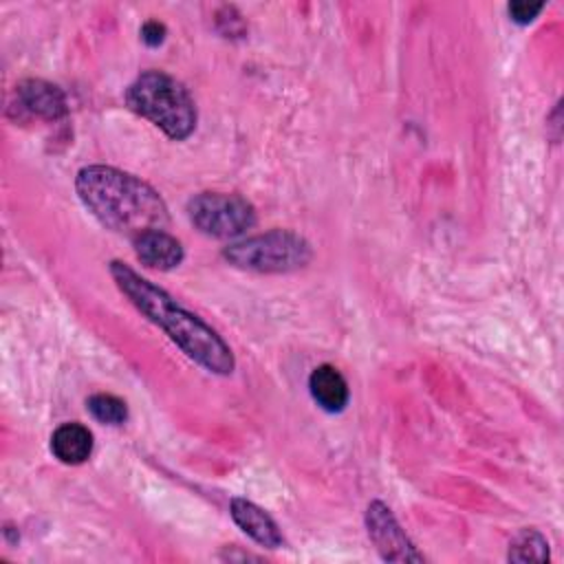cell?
<instances>
[{
    "mask_svg": "<svg viewBox=\"0 0 564 564\" xmlns=\"http://www.w3.org/2000/svg\"><path fill=\"white\" fill-rule=\"evenodd\" d=\"M110 275L130 304L152 324H156L192 361L214 375L234 372V352L225 339L200 317L183 308L170 293L139 275L121 260L110 262Z\"/></svg>",
    "mask_w": 564,
    "mask_h": 564,
    "instance_id": "cell-1",
    "label": "cell"
},
{
    "mask_svg": "<svg viewBox=\"0 0 564 564\" xmlns=\"http://www.w3.org/2000/svg\"><path fill=\"white\" fill-rule=\"evenodd\" d=\"M75 189L104 227L132 240L145 231L163 229L170 220L165 200L150 183L110 165L82 167L75 176Z\"/></svg>",
    "mask_w": 564,
    "mask_h": 564,
    "instance_id": "cell-2",
    "label": "cell"
},
{
    "mask_svg": "<svg viewBox=\"0 0 564 564\" xmlns=\"http://www.w3.org/2000/svg\"><path fill=\"white\" fill-rule=\"evenodd\" d=\"M126 104L174 141L187 139L196 128V104L189 90L163 70L141 73L128 86Z\"/></svg>",
    "mask_w": 564,
    "mask_h": 564,
    "instance_id": "cell-3",
    "label": "cell"
},
{
    "mask_svg": "<svg viewBox=\"0 0 564 564\" xmlns=\"http://www.w3.org/2000/svg\"><path fill=\"white\" fill-rule=\"evenodd\" d=\"M311 256V245L302 236L282 229L258 234L223 249V258L229 264L258 273L295 271L308 264Z\"/></svg>",
    "mask_w": 564,
    "mask_h": 564,
    "instance_id": "cell-4",
    "label": "cell"
},
{
    "mask_svg": "<svg viewBox=\"0 0 564 564\" xmlns=\"http://www.w3.org/2000/svg\"><path fill=\"white\" fill-rule=\"evenodd\" d=\"M192 225L205 236L234 238L256 225V209L236 194L203 192L187 203Z\"/></svg>",
    "mask_w": 564,
    "mask_h": 564,
    "instance_id": "cell-5",
    "label": "cell"
},
{
    "mask_svg": "<svg viewBox=\"0 0 564 564\" xmlns=\"http://www.w3.org/2000/svg\"><path fill=\"white\" fill-rule=\"evenodd\" d=\"M366 527L372 544L388 562H421L423 555L414 549L390 507L381 500H372L366 509Z\"/></svg>",
    "mask_w": 564,
    "mask_h": 564,
    "instance_id": "cell-6",
    "label": "cell"
},
{
    "mask_svg": "<svg viewBox=\"0 0 564 564\" xmlns=\"http://www.w3.org/2000/svg\"><path fill=\"white\" fill-rule=\"evenodd\" d=\"M229 513L234 518V522L258 544L267 546V549H278L282 546L284 538L280 533V527L275 524V520L260 509L258 505H253L251 500L245 498H234Z\"/></svg>",
    "mask_w": 564,
    "mask_h": 564,
    "instance_id": "cell-7",
    "label": "cell"
},
{
    "mask_svg": "<svg viewBox=\"0 0 564 564\" xmlns=\"http://www.w3.org/2000/svg\"><path fill=\"white\" fill-rule=\"evenodd\" d=\"M132 242H134L137 258L150 269L170 271V269L178 267L185 256L181 242L174 236H170L165 229L145 231V234L137 236Z\"/></svg>",
    "mask_w": 564,
    "mask_h": 564,
    "instance_id": "cell-8",
    "label": "cell"
},
{
    "mask_svg": "<svg viewBox=\"0 0 564 564\" xmlns=\"http://www.w3.org/2000/svg\"><path fill=\"white\" fill-rule=\"evenodd\" d=\"M18 97H20V104L42 117V119H59L66 115V97L64 93L51 84V82H44V79H24L20 86H18Z\"/></svg>",
    "mask_w": 564,
    "mask_h": 564,
    "instance_id": "cell-9",
    "label": "cell"
},
{
    "mask_svg": "<svg viewBox=\"0 0 564 564\" xmlns=\"http://www.w3.org/2000/svg\"><path fill=\"white\" fill-rule=\"evenodd\" d=\"M311 397L326 412H341L348 403V383L335 366H317L308 377Z\"/></svg>",
    "mask_w": 564,
    "mask_h": 564,
    "instance_id": "cell-10",
    "label": "cell"
},
{
    "mask_svg": "<svg viewBox=\"0 0 564 564\" xmlns=\"http://www.w3.org/2000/svg\"><path fill=\"white\" fill-rule=\"evenodd\" d=\"M51 452L66 465H79L93 452V434L82 423H64L51 436Z\"/></svg>",
    "mask_w": 564,
    "mask_h": 564,
    "instance_id": "cell-11",
    "label": "cell"
},
{
    "mask_svg": "<svg viewBox=\"0 0 564 564\" xmlns=\"http://www.w3.org/2000/svg\"><path fill=\"white\" fill-rule=\"evenodd\" d=\"M511 562H546L549 560V542L535 529H524L516 535L509 546Z\"/></svg>",
    "mask_w": 564,
    "mask_h": 564,
    "instance_id": "cell-12",
    "label": "cell"
},
{
    "mask_svg": "<svg viewBox=\"0 0 564 564\" xmlns=\"http://www.w3.org/2000/svg\"><path fill=\"white\" fill-rule=\"evenodd\" d=\"M86 408H88V412H90L99 423L121 425V423L128 419L126 401H121V399L115 397V394H106V392L93 394V397L86 401Z\"/></svg>",
    "mask_w": 564,
    "mask_h": 564,
    "instance_id": "cell-13",
    "label": "cell"
},
{
    "mask_svg": "<svg viewBox=\"0 0 564 564\" xmlns=\"http://www.w3.org/2000/svg\"><path fill=\"white\" fill-rule=\"evenodd\" d=\"M544 9V2H527V0H516L507 7L509 15L518 24H529L535 20V15Z\"/></svg>",
    "mask_w": 564,
    "mask_h": 564,
    "instance_id": "cell-14",
    "label": "cell"
},
{
    "mask_svg": "<svg viewBox=\"0 0 564 564\" xmlns=\"http://www.w3.org/2000/svg\"><path fill=\"white\" fill-rule=\"evenodd\" d=\"M141 40H143L148 46H159V44L165 40V26H163L159 20H148V22L141 26Z\"/></svg>",
    "mask_w": 564,
    "mask_h": 564,
    "instance_id": "cell-15",
    "label": "cell"
}]
</instances>
